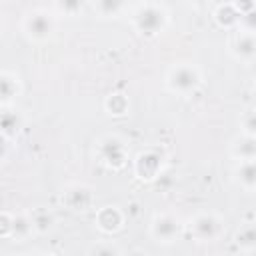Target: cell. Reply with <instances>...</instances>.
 <instances>
[{"mask_svg":"<svg viewBox=\"0 0 256 256\" xmlns=\"http://www.w3.org/2000/svg\"><path fill=\"white\" fill-rule=\"evenodd\" d=\"M134 30L144 38H156L160 36L168 26V12L162 4L156 2H144L138 4L130 14Z\"/></svg>","mask_w":256,"mask_h":256,"instance_id":"obj_1","label":"cell"},{"mask_svg":"<svg viewBox=\"0 0 256 256\" xmlns=\"http://www.w3.org/2000/svg\"><path fill=\"white\" fill-rule=\"evenodd\" d=\"M164 84L172 94L190 96L200 88L202 72L192 62H176L168 68V72L164 76Z\"/></svg>","mask_w":256,"mask_h":256,"instance_id":"obj_2","label":"cell"},{"mask_svg":"<svg viewBox=\"0 0 256 256\" xmlns=\"http://www.w3.org/2000/svg\"><path fill=\"white\" fill-rule=\"evenodd\" d=\"M98 162L110 170H120L128 164V144L118 134H104L94 144Z\"/></svg>","mask_w":256,"mask_h":256,"instance_id":"obj_3","label":"cell"},{"mask_svg":"<svg viewBox=\"0 0 256 256\" xmlns=\"http://www.w3.org/2000/svg\"><path fill=\"white\" fill-rule=\"evenodd\" d=\"M184 230L190 234V238L198 244H210L222 238L224 234V220L214 212H198L194 214L188 224H184Z\"/></svg>","mask_w":256,"mask_h":256,"instance_id":"obj_4","label":"cell"},{"mask_svg":"<svg viewBox=\"0 0 256 256\" xmlns=\"http://www.w3.org/2000/svg\"><path fill=\"white\" fill-rule=\"evenodd\" d=\"M22 34L30 40V42H36V44H42L46 40L52 38L54 30H56V18L50 10H44V8H34L30 12L24 14L22 18Z\"/></svg>","mask_w":256,"mask_h":256,"instance_id":"obj_5","label":"cell"},{"mask_svg":"<svg viewBox=\"0 0 256 256\" xmlns=\"http://www.w3.org/2000/svg\"><path fill=\"white\" fill-rule=\"evenodd\" d=\"M182 232H184V224L180 216L174 212H168V210L156 212L150 220V236L158 244H164V246L174 244L180 240Z\"/></svg>","mask_w":256,"mask_h":256,"instance_id":"obj_6","label":"cell"},{"mask_svg":"<svg viewBox=\"0 0 256 256\" xmlns=\"http://www.w3.org/2000/svg\"><path fill=\"white\" fill-rule=\"evenodd\" d=\"M162 168H164V156H162L160 150L148 148V150H142L134 158V176L138 180L150 182V180L160 176Z\"/></svg>","mask_w":256,"mask_h":256,"instance_id":"obj_7","label":"cell"},{"mask_svg":"<svg viewBox=\"0 0 256 256\" xmlns=\"http://www.w3.org/2000/svg\"><path fill=\"white\" fill-rule=\"evenodd\" d=\"M62 202L66 204L68 210L72 212H86L92 208L94 204V192L90 186L80 184V182H72L64 188L62 192Z\"/></svg>","mask_w":256,"mask_h":256,"instance_id":"obj_8","label":"cell"},{"mask_svg":"<svg viewBox=\"0 0 256 256\" xmlns=\"http://www.w3.org/2000/svg\"><path fill=\"white\" fill-rule=\"evenodd\" d=\"M230 54L244 62V64H250L256 56V38H254V32H246V30H238L230 42Z\"/></svg>","mask_w":256,"mask_h":256,"instance_id":"obj_9","label":"cell"},{"mask_svg":"<svg viewBox=\"0 0 256 256\" xmlns=\"http://www.w3.org/2000/svg\"><path fill=\"white\" fill-rule=\"evenodd\" d=\"M96 228L100 230V232H104V234H114V232H118L120 228H122V224H124V214H122V210L118 208V206H112V204H108V206H102L98 212H96Z\"/></svg>","mask_w":256,"mask_h":256,"instance_id":"obj_10","label":"cell"},{"mask_svg":"<svg viewBox=\"0 0 256 256\" xmlns=\"http://www.w3.org/2000/svg\"><path fill=\"white\" fill-rule=\"evenodd\" d=\"M22 126H24V118H22L20 110H16L12 106H0V134L2 136H6L10 140L20 134Z\"/></svg>","mask_w":256,"mask_h":256,"instance_id":"obj_11","label":"cell"},{"mask_svg":"<svg viewBox=\"0 0 256 256\" xmlns=\"http://www.w3.org/2000/svg\"><path fill=\"white\" fill-rule=\"evenodd\" d=\"M232 178L242 190L254 192V188H256V162L254 160L236 162V166L232 170Z\"/></svg>","mask_w":256,"mask_h":256,"instance_id":"obj_12","label":"cell"},{"mask_svg":"<svg viewBox=\"0 0 256 256\" xmlns=\"http://www.w3.org/2000/svg\"><path fill=\"white\" fill-rule=\"evenodd\" d=\"M20 94V78L14 72L0 70V106H10Z\"/></svg>","mask_w":256,"mask_h":256,"instance_id":"obj_13","label":"cell"},{"mask_svg":"<svg viewBox=\"0 0 256 256\" xmlns=\"http://www.w3.org/2000/svg\"><path fill=\"white\" fill-rule=\"evenodd\" d=\"M230 156L236 162H246L256 158V138L254 136H244L240 134L232 144H230Z\"/></svg>","mask_w":256,"mask_h":256,"instance_id":"obj_14","label":"cell"},{"mask_svg":"<svg viewBox=\"0 0 256 256\" xmlns=\"http://www.w3.org/2000/svg\"><path fill=\"white\" fill-rule=\"evenodd\" d=\"M240 18H242V12H240L236 2L218 4L216 10H214V20L222 28H238L240 26Z\"/></svg>","mask_w":256,"mask_h":256,"instance_id":"obj_15","label":"cell"},{"mask_svg":"<svg viewBox=\"0 0 256 256\" xmlns=\"http://www.w3.org/2000/svg\"><path fill=\"white\" fill-rule=\"evenodd\" d=\"M34 234L32 228V220L30 214L20 212V214H12V230H10V238L16 242H24Z\"/></svg>","mask_w":256,"mask_h":256,"instance_id":"obj_16","label":"cell"},{"mask_svg":"<svg viewBox=\"0 0 256 256\" xmlns=\"http://www.w3.org/2000/svg\"><path fill=\"white\" fill-rule=\"evenodd\" d=\"M30 220H32L34 232H38V234H44V232H48V230L54 226V216H52V212L42 210V208L30 212Z\"/></svg>","mask_w":256,"mask_h":256,"instance_id":"obj_17","label":"cell"},{"mask_svg":"<svg viewBox=\"0 0 256 256\" xmlns=\"http://www.w3.org/2000/svg\"><path fill=\"white\" fill-rule=\"evenodd\" d=\"M104 106H106L108 114H112V116H124V114L128 112V108H130V102H128V98H126L124 94L114 92V94H110V96L106 98Z\"/></svg>","mask_w":256,"mask_h":256,"instance_id":"obj_18","label":"cell"},{"mask_svg":"<svg viewBox=\"0 0 256 256\" xmlns=\"http://www.w3.org/2000/svg\"><path fill=\"white\" fill-rule=\"evenodd\" d=\"M236 244L244 252H252L254 250V246H256V232H254V226L252 224L240 228V232L236 234Z\"/></svg>","mask_w":256,"mask_h":256,"instance_id":"obj_19","label":"cell"},{"mask_svg":"<svg viewBox=\"0 0 256 256\" xmlns=\"http://www.w3.org/2000/svg\"><path fill=\"white\" fill-rule=\"evenodd\" d=\"M92 8H94L100 16H118V14L126 8V4H122V2H110V0H104V2H96V4H92Z\"/></svg>","mask_w":256,"mask_h":256,"instance_id":"obj_20","label":"cell"},{"mask_svg":"<svg viewBox=\"0 0 256 256\" xmlns=\"http://www.w3.org/2000/svg\"><path fill=\"white\" fill-rule=\"evenodd\" d=\"M88 256H122V252L112 242H100L88 250Z\"/></svg>","mask_w":256,"mask_h":256,"instance_id":"obj_21","label":"cell"},{"mask_svg":"<svg viewBox=\"0 0 256 256\" xmlns=\"http://www.w3.org/2000/svg\"><path fill=\"white\" fill-rule=\"evenodd\" d=\"M240 128H242L244 136H254V132H256V118H254V110L252 108H248L240 116Z\"/></svg>","mask_w":256,"mask_h":256,"instance_id":"obj_22","label":"cell"},{"mask_svg":"<svg viewBox=\"0 0 256 256\" xmlns=\"http://www.w3.org/2000/svg\"><path fill=\"white\" fill-rule=\"evenodd\" d=\"M10 230H12V214L0 212V238H10Z\"/></svg>","mask_w":256,"mask_h":256,"instance_id":"obj_23","label":"cell"},{"mask_svg":"<svg viewBox=\"0 0 256 256\" xmlns=\"http://www.w3.org/2000/svg\"><path fill=\"white\" fill-rule=\"evenodd\" d=\"M8 152H10V140H8L6 136H2V134H0V162H2V160H6Z\"/></svg>","mask_w":256,"mask_h":256,"instance_id":"obj_24","label":"cell"},{"mask_svg":"<svg viewBox=\"0 0 256 256\" xmlns=\"http://www.w3.org/2000/svg\"><path fill=\"white\" fill-rule=\"evenodd\" d=\"M56 8L58 10H62V12H66V14H70V12H74V10H80V4L78 2H60V4H56Z\"/></svg>","mask_w":256,"mask_h":256,"instance_id":"obj_25","label":"cell"},{"mask_svg":"<svg viewBox=\"0 0 256 256\" xmlns=\"http://www.w3.org/2000/svg\"><path fill=\"white\" fill-rule=\"evenodd\" d=\"M28 256H48V254H42V252H32V254H28Z\"/></svg>","mask_w":256,"mask_h":256,"instance_id":"obj_26","label":"cell"}]
</instances>
